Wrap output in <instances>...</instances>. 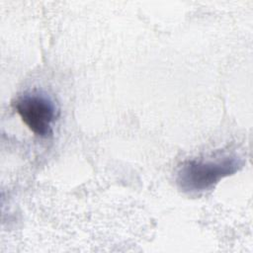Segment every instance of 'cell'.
Listing matches in <instances>:
<instances>
[{"instance_id":"6da1fadb","label":"cell","mask_w":253,"mask_h":253,"mask_svg":"<svg viewBox=\"0 0 253 253\" xmlns=\"http://www.w3.org/2000/svg\"><path fill=\"white\" fill-rule=\"evenodd\" d=\"M238 166V161L230 157L218 161H186L178 172L177 182L185 192L204 191L223 177L233 174Z\"/></svg>"},{"instance_id":"7a4b0ae2","label":"cell","mask_w":253,"mask_h":253,"mask_svg":"<svg viewBox=\"0 0 253 253\" xmlns=\"http://www.w3.org/2000/svg\"><path fill=\"white\" fill-rule=\"evenodd\" d=\"M15 108L23 122L34 133L40 136L50 134L55 110L48 98L36 93L25 94L16 101Z\"/></svg>"}]
</instances>
